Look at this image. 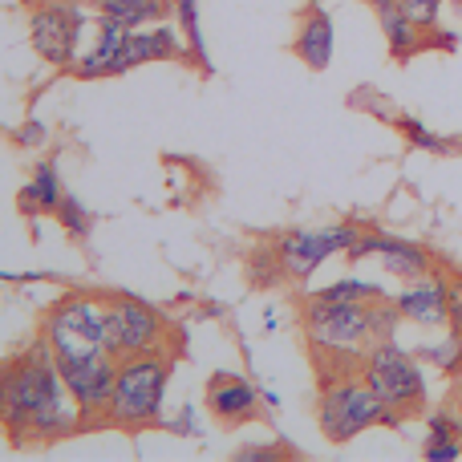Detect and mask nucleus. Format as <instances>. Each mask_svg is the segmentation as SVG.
<instances>
[{
	"instance_id": "1",
	"label": "nucleus",
	"mask_w": 462,
	"mask_h": 462,
	"mask_svg": "<svg viewBox=\"0 0 462 462\" xmlns=\"http://www.w3.org/2000/svg\"><path fill=\"white\" fill-rule=\"evenodd\" d=\"M0 430L13 447H49L86 430L81 410L57 369L49 345L32 341L24 353L5 361V414Z\"/></svg>"
},
{
	"instance_id": "2",
	"label": "nucleus",
	"mask_w": 462,
	"mask_h": 462,
	"mask_svg": "<svg viewBox=\"0 0 462 462\" xmlns=\"http://www.w3.org/2000/svg\"><path fill=\"white\" fill-rule=\"evenodd\" d=\"M402 325L398 304L385 300H320L304 296L300 304V333L312 361L325 377L361 374V361L369 357L377 341H390Z\"/></svg>"
},
{
	"instance_id": "3",
	"label": "nucleus",
	"mask_w": 462,
	"mask_h": 462,
	"mask_svg": "<svg viewBox=\"0 0 462 462\" xmlns=\"http://www.w3.org/2000/svg\"><path fill=\"white\" fill-rule=\"evenodd\" d=\"M171 369H175V357L167 349L118 361V382H114V398H110L114 430L143 434L162 422V398H167L171 385Z\"/></svg>"
},
{
	"instance_id": "4",
	"label": "nucleus",
	"mask_w": 462,
	"mask_h": 462,
	"mask_svg": "<svg viewBox=\"0 0 462 462\" xmlns=\"http://www.w3.org/2000/svg\"><path fill=\"white\" fill-rule=\"evenodd\" d=\"M317 426L325 434V442L345 447V442L361 439L374 426H402L398 418L385 410V402L369 390V382L361 374H341L320 382L317 398Z\"/></svg>"
},
{
	"instance_id": "5",
	"label": "nucleus",
	"mask_w": 462,
	"mask_h": 462,
	"mask_svg": "<svg viewBox=\"0 0 462 462\" xmlns=\"http://www.w3.org/2000/svg\"><path fill=\"white\" fill-rule=\"evenodd\" d=\"M41 341L49 345L57 365L110 353V341H106V300H97L89 292H65L41 317Z\"/></svg>"
},
{
	"instance_id": "6",
	"label": "nucleus",
	"mask_w": 462,
	"mask_h": 462,
	"mask_svg": "<svg viewBox=\"0 0 462 462\" xmlns=\"http://www.w3.org/2000/svg\"><path fill=\"white\" fill-rule=\"evenodd\" d=\"M361 377L369 382V390L385 402L398 422L406 418H418L430 402V385H426V374H422V357L410 349H402L398 341H377L369 349V357L361 361Z\"/></svg>"
},
{
	"instance_id": "7",
	"label": "nucleus",
	"mask_w": 462,
	"mask_h": 462,
	"mask_svg": "<svg viewBox=\"0 0 462 462\" xmlns=\"http://www.w3.org/2000/svg\"><path fill=\"white\" fill-rule=\"evenodd\" d=\"M89 16L73 0H29V41L37 57L57 69H73Z\"/></svg>"
},
{
	"instance_id": "8",
	"label": "nucleus",
	"mask_w": 462,
	"mask_h": 462,
	"mask_svg": "<svg viewBox=\"0 0 462 462\" xmlns=\"http://www.w3.org/2000/svg\"><path fill=\"white\" fill-rule=\"evenodd\" d=\"M361 239V227L357 224H333V227H296V231H284L276 239V268L284 272L292 284H309L317 276V268L333 255H345L353 244Z\"/></svg>"
},
{
	"instance_id": "9",
	"label": "nucleus",
	"mask_w": 462,
	"mask_h": 462,
	"mask_svg": "<svg viewBox=\"0 0 462 462\" xmlns=\"http://www.w3.org/2000/svg\"><path fill=\"white\" fill-rule=\"evenodd\" d=\"M167 317L138 296H106V341L114 357H138V353L167 349Z\"/></svg>"
},
{
	"instance_id": "10",
	"label": "nucleus",
	"mask_w": 462,
	"mask_h": 462,
	"mask_svg": "<svg viewBox=\"0 0 462 462\" xmlns=\"http://www.w3.org/2000/svg\"><path fill=\"white\" fill-rule=\"evenodd\" d=\"M69 385L73 402L81 410V426H110V398H114V382H118V357L114 353H97L86 361H69V365H57Z\"/></svg>"
},
{
	"instance_id": "11",
	"label": "nucleus",
	"mask_w": 462,
	"mask_h": 462,
	"mask_svg": "<svg viewBox=\"0 0 462 462\" xmlns=\"http://www.w3.org/2000/svg\"><path fill=\"white\" fill-rule=\"evenodd\" d=\"M345 260H349V263L382 260V268L390 272L393 280H406V284H414V280L430 276V272L439 268V260H434L430 247L414 244V239L385 236V231H361V239L349 247V252H345Z\"/></svg>"
},
{
	"instance_id": "12",
	"label": "nucleus",
	"mask_w": 462,
	"mask_h": 462,
	"mask_svg": "<svg viewBox=\"0 0 462 462\" xmlns=\"http://www.w3.org/2000/svg\"><path fill=\"white\" fill-rule=\"evenodd\" d=\"M393 304H398L402 320H410V325H418V328L450 325V276L434 268L430 276L402 288V292L393 296Z\"/></svg>"
},
{
	"instance_id": "13",
	"label": "nucleus",
	"mask_w": 462,
	"mask_h": 462,
	"mask_svg": "<svg viewBox=\"0 0 462 462\" xmlns=\"http://www.w3.org/2000/svg\"><path fill=\"white\" fill-rule=\"evenodd\" d=\"M260 390L239 374H211L208 382V410L219 426H244L260 418Z\"/></svg>"
},
{
	"instance_id": "14",
	"label": "nucleus",
	"mask_w": 462,
	"mask_h": 462,
	"mask_svg": "<svg viewBox=\"0 0 462 462\" xmlns=\"http://www.w3.org/2000/svg\"><path fill=\"white\" fill-rule=\"evenodd\" d=\"M187 45L167 29V24H151V29H130L118 53V73H130L138 65L151 61H183Z\"/></svg>"
},
{
	"instance_id": "15",
	"label": "nucleus",
	"mask_w": 462,
	"mask_h": 462,
	"mask_svg": "<svg viewBox=\"0 0 462 462\" xmlns=\"http://www.w3.org/2000/svg\"><path fill=\"white\" fill-rule=\"evenodd\" d=\"M333 49H337V32H333V16L320 5H309L296 16V37H292V53L300 57L309 69H328L333 65Z\"/></svg>"
},
{
	"instance_id": "16",
	"label": "nucleus",
	"mask_w": 462,
	"mask_h": 462,
	"mask_svg": "<svg viewBox=\"0 0 462 462\" xmlns=\"http://www.w3.org/2000/svg\"><path fill=\"white\" fill-rule=\"evenodd\" d=\"M94 29H97L94 49L78 57L73 73H78V78H118V53H122V41H126L130 29L118 24L114 16H106V13H97Z\"/></svg>"
},
{
	"instance_id": "17",
	"label": "nucleus",
	"mask_w": 462,
	"mask_h": 462,
	"mask_svg": "<svg viewBox=\"0 0 462 462\" xmlns=\"http://www.w3.org/2000/svg\"><path fill=\"white\" fill-rule=\"evenodd\" d=\"M374 13H377V24H382V37H385V45H390L393 61H410V57H418L422 49H430V32H426L418 21H410L393 0L377 5Z\"/></svg>"
},
{
	"instance_id": "18",
	"label": "nucleus",
	"mask_w": 462,
	"mask_h": 462,
	"mask_svg": "<svg viewBox=\"0 0 462 462\" xmlns=\"http://www.w3.org/2000/svg\"><path fill=\"white\" fill-rule=\"evenodd\" d=\"M61 175H57V162H37V171H32V179L21 187V195H16V208H21V216L29 219H41V216H53L57 203H61Z\"/></svg>"
},
{
	"instance_id": "19",
	"label": "nucleus",
	"mask_w": 462,
	"mask_h": 462,
	"mask_svg": "<svg viewBox=\"0 0 462 462\" xmlns=\"http://www.w3.org/2000/svg\"><path fill=\"white\" fill-rule=\"evenodd\" d=\"M97 13L114 16L126 29H151V24H162L171 13L167 0H97Z\"/></svg>"
},
{
	"instance_id": "20",
	"label": "nucleus",
	"mask_w": 462,
	"mask_h": 462,
	"mask_svg": "<svg viewBox=\"0 0 462 462\" xmlns=\"http://www.w3.org/2000/svg\"><path fill=\"white\" fill-rule=\"evenodd\" d=\"M175 13H179V29H183L187 57L199 61L203 69H211L208 65V45H203V24H199V0H175Z\"/></svg>"
},
{
	"instance_id": "21",
	"label": "nucleus",
	"mask_w": 462,
	"mask_h": 462,
	"mask_svg": "<svg viewBox=\"0 0 462 462\" xmlns=\"http://www.w3.org/2000/svg\"><path fill=\"white\" fill-rule=\"evenodd\" d=\"M418 357L430 361V365L439 369L442 377H462V333H455V328H450L447 341L422 345V349H418Z\"/></svg>"
},
{
	"instance_id": "22",
	"label": "nucleus",
	"mask_w": 462,
	"mask_h": 462,
	"mask_svg": "<svg viewBox=\"0 0 462 462\" xmlns=\"http://www.w3.org/2000/svg\"><path fill=\"white\" fill-rule=\"evenodd\" d=\"M309 296H320V300H385V288L374 284V280H357V276H345L333 280V284L317 288Z\"/></svg>"
},
{
	"instance_id": "23",
	"label": "nucleus",
	"mask_w": 462,
	"mask_h": 462,
	"mask_svg": "<svg viewBox=\"0 0 462 462\" xmlns=\"http://www.w3.org/2000/svg\"><path fill=\"white\" fill-rule=\"evenodd\" d=\"M53 219L61 224V231L69 239H86L89 231H94V216H89L86 208H81V199H73V195H61V203H57Z\"/></svg>"
},
{
	"instance_id": "24",
	"label": "nucleus",
	"mask_w": 462,
	"mask_h": 462,
	"mask_svg": "<svg viewBox=\"0 0 462 462\" xmlns=\"http://www.w3.org/2000/svg\"><path fill=\"white\" fill-rule=\"evenodd\" d=\"M398 122V130L406 134V143L414 146V151H426V154H450V138H442V134H434L426 122H418V118H393Z\"/></svg>"
},
{
	"instance_id": "25",
	"label": "nucleus",
	"mask_w": 462,
	"mask_h": 462,
	"mask_svg": "<svg viewBox=\"0 0 462 462\" xmlns=\"http://www.w3.org/2000/svg\"><path fill=\"white\" fill-rule=\"evenodd\" d=\"M393 5H398L410 21L422 24L426 32H434L439 29V16H442V5H447V0H393Z\"/></svg>"
},
{
	"instance_id": "26",
	"label": "nucleus",
	"mask_w": 462,
	"mask_h": 462,
	"mask_svg": "<svg viewBox=\"0 0 462 462\" xmlns=\"http://www.w3.org/2000/svg\"><path fill=\"white\" fill-rule=\"evenodd\" d=\"M426 439H458V414H450V410H430V414H426Z\"/></svg>"
},
{
	"instance_id": "27",
	"label": "nucleus",
	"mask_w": 462,
	"mask_h": 462,
	"mask_svg": "<svg viewBox=\"0 0 462 462\" xmlns=\"http://www.w3.org/2000/svg\"><path fill=\"white\" fill-rule=\"evenodd\" d=\"M422 458L426 462H458L462 458V442L458 439H426L422 442Z\"/></svg>"
},
{
	"instance_id": "28",
	"label": "nucleus",
	"mask_w": 462,
	"mask_h": 462,
	"mask_svg": "<svg viewBox=\"0 0 462 462\" xmlns=\"http://www.w3.org/2000/svg\"><path fill=\"white\" fill-rule=\"evenodd\" d=\"M455 333H462V276H450V325Z\"/></svg>"
},
{
	"instance_id": "29",
	"label": "nucleus",
	"mask_w": 462,
	"mask_h": 462,
	"mask_svg": "<svg viewBox=\"0 0 462 462\" xmlns=\"http://www.w3.org/2000/svg\"><path fill=\"white\" fill-rule=\"evenodd\" d=\"M462 45V41H458V32H450V29H442V24H439V29H434L430 32V49H442V53H455V49Z\"/></svg>"
},
{
	"instance_id": "30",
	"label": "nucleus",
	"mask_w": 462,
	"mask_h": 462,
	"mask_svg": "<svg viewBox=\"0 0 462 462\" xmlns=\"http://www.w3.org/2000/svg\"><path fill=\"white\" fill-rule=\"evenodd\" d=\"M21 143H41V126H29V130H16Z\"/></svg>"
},
{
	"instance_id": "31",
	"label": "nucleus",
	"mask_w": 462,
	"mask_h": 462,
	"mask_svg": "<svg viewBox=\"0 0 462 462\" xmlns=\"http://www.w3.org/2000/svg\"><path fill=\"white\" fill-rule=\"evenodd\" d=\"M0 414H5V365H0Z\"/></svg>"
},
{
	"instance_id": "32",
	"label": "nucleus",
	"mask_w": 462,
	"mask_h": 462,
	"mask_svg": "<svg viewBox=\"0 0 462 462\" xmlns=\"http://www.w3.org/2000/svg\"><path fill=\"white\" fill-rule=\"evenodd\" d=\"M365 5H374V8H377V5H385V0H365Z\"/></svg>"
},
{
	"instance_id": "33",
	"label": "nucleus",
	"mask_w": 462,
	"mask_h": 462,
	"mask_svg": "<svg viewBox=\"0 0 462 462\" xmlns=\"http://www.w3.org/2000/svg\"><path fill=\"white\" fill-rule=\"evenodd\" d=\"M458 442H462V414H458Z\"/></svg>"
},
{
	"instance_id": "34",
	"label": "nucleus",
	"mask_w": 462,
	"mask_h": 462,
	"mask_svg": "<svg viewBox=\"0 0 462 462\" xmlns=\"http://www.w3.org/2000/svg\"><path fill=\"white\" fill-rule=\"evenodd\" d=\"M455 5H458V8H462V0H455Z\"/></svg>"
},
{
	"instance_id": "35",
	"label": "nucleus",
	"mask_w": 462,
	"mask_h": 462,
	"mask_svg": "<svg viewBox=\"0 0 462 462\" xmlns=\"http://www.w3.org/2000/svg\"><path fill=\"white\" fill-rule=\"evenodd\" d=\"M458 406H462V393H458Z\"/></svg>"
}]
</instances>
